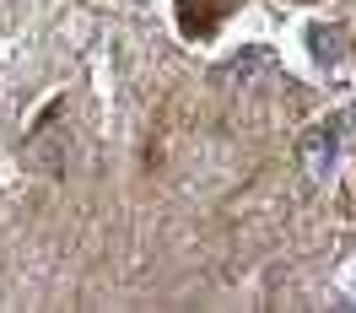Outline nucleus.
<instances>
[{
  "label": "nucleus",
  "mask_w": 356,
  "mask_h": 313,
  "mask_svg": "<svg viewBox=\"0 0 356 313\" xmlns=\"http://www.w3.org/2000/svg\"><path fill=\"white\" fill-rule=\"evenodd\" d=\"M308 49H313V60H318V65H340V60H346L340 38H334L324 22H313V27H308Z\"/></svg>",
  "instance_id": "nucleus-2"
},
{
  "label": "nucleus",
  "mask_w": 356,
  "mask_h": 313,
  "mask_svg": "<svg viewBox=\"0 0 356 313\" xmlns=\"http://www.w3.org/2000/svg\"><path fill=\"white\" fill-rule=\"evenodd\" d=\"M259 65H265V49L254 44V49H243V54H232V60L216 70V81H248V76H254Z\"/></svg>",
  "instance_id": "nucleus-3"
},
{
  "label": "nucleus",
  "mask_w": 356,
  "mask_h": 313,
  "mask_svg": "<svg viewBox=\"0 0 356 313\" xmlns=\"http://www.w3.org/2000/svg\"><path fill=\"white\" fill-rule=\"evenodd\" d=\"M334 156H340V135H334V125H318V130L302 135V168H308V179H330Z\"/></svg>",
  "instance_id": "nucleus-1"
}]
</instances>
